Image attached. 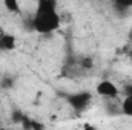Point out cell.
<instances>
[{
  "instance_id": "cell-3",
  "label": "cell",
  "mask_w": 132,
  "mask_h": 130,
  "mask_svg": "<svg viewBox=\"0 0 132 130\" xmlns=\"http://www.w3.org/2000/svg\"><path fill=\"white\" fill-rule=\"evenodd\" d=\"M97 94H98L100 97L103 98H111V99H115V98H118V95L121 94V90L117 87V84L115 83H112L111 80H103V81H100L98 84H97Z\"/></svg>"
},
{
  "instance_id": "cell-4",
  "label": "cell",
  "mask_w": 132,
  "mask_h": 130,
  "mask_svg": "<svg viewBox=\"0 0 132 130\" xmlns=\"http://www.w3.org/2000/svg\"><path fill=\"white\" fill-rule=\"evenodd\" d=\"M17 40L12 34H3L0 35V51H12L15 49Z\"/></svg>"
},
{
  "instance_id": "cell-6",
  "label": "cell",
  "mask_w": 132,
  "mask_h": 130,
  "mask_svg": "<svg viewBox=\"0 0 132 130\" xmlns=\"http://www.w3.org/2000/svg\"><path fill=\"white\" fill-rule=\"evenodd\" d=\"M5 8L9 12H20V5L17 0H5Z\"/></svg>"
},
{
  "instance_id": "cell-1",
  "label": "cell",
  "mask_w": 132,
  "mask_h": 130,
  "mask_svg": "<svg viewBox=\"0 0 132 130\" xmlns=\"http://www.w3.org/2000/svg\"><path fill=\"white\" fill-rule=\"evenodd\" d=\"M62 25L60 14L57 12V5L54 0H42L37 5L32 18V28L38 34H51L57 31Z\"/></svg>"
},
{
  "instance_id": "cell-5",
  "label": "cell",
  "mask_w": 132,
  "mask_h": 130,
  "mask_svg": "<svg viewBox=\"0 0 132 130\" xmlns=\"http://www.w3.org/2000/svg\"><path fill=\"white\" fill-rule=\"evenodd\" d=\"M120 110H121V113H123V115L131 116V118H132V95H131V97H125V99L121 101Z\"/></svg>"
},
{
  "instance_id": "cell-2",
  "label": "cell",
  "mask_w": 132,
  "mask_h": 130,
  "mask_svg": "<svg viewBox=\"0 0 132 130\" xmlns=\"http://www.w3.org/2000/svg\"><path fill=\"white\" fill-rule=\"evenodd\" d=\"M91 99L92 95L89 92H75V94H71L66 97L68 104L75 110V112H83L88 109V106L91 104Z\"/></svg>"
},
{
  "instance_id": "cell-8",
  "label": "cell",
  "mask_w": 132,
  "mask_h": 130,
  "mask_svg": "<svg viewBox=\"0 0 132 130\" xmlns=\"http://www.w3.org/2000/svg\"><path fill=\"white\" fill-rule=\"evenodd\" d=\"M83 130H97V129H95L92 124H89V123H85V124H83Z\"/></svg>"
},
{
  "instance_id": "cell-7",
  "label": "cell",
  "mask_w": 132,
  "mask_h": 130,
  "mask_svg": "<svg viewBox=\"0 0 132 130\" xmlns=\"http://www.w3.org/2000/svg\"><path fill=\"white\" fill-rule=\"evenodd\" d=\"M123 94H125V97H131L132 95V84H126V86H125Z\"/></svg>"
},
{
  "instance_id": "cell-9",
  "label": "cell",
  "mask_w": 132,
  "mask_h": 130,
  "mask_svg": "<svg viewBox=\"0 0 132 130\" xmlns=\"http://www.w3.org/2000/svg\"><path fill=\"white\" fill-rule=\"evenodd\" d=\"M0 130H9V129H6V127H2V129H0Z\"/></svg>"
}]
</instances>
